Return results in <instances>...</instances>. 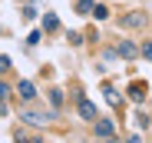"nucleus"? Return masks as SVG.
<instances>
[{"instance_id": "f257e3e1", "label": "nucleus", "mask_w": 152, "mask_h": 143, "mask_svg": "<svg viewBox=\"0 0 152 143\" xmlns=\"http://www.w3.org/2000/svg\"><path fill=\"white\" fill-rule=\"evenodd\" d=\"M20 120L30 123V127H43V123L53 120V113H50V110H20Z\"/></svg>"}, {"instance_id": "f03ea898", "label": "nucleus", "mask_w": 152, "mask_h": 143, "mask_svg": "<svg viewBox=\"0 0 152 143\" xmlns=\"http://www.w3.org/2000/svg\"><path fill=\"white\" fill-rule=\"evenodd\" d=\"M145 23H149V17L142 10H132V13H122L119 17V27H126V30H142Z\"/></svg>"}, {"instance_id": "7ed1b4c3", "label": "nucleus", "mask_w": 152, "mask_h": 143, "mask_svg": "<svg viewBox=\"0 0 152 143\" xmlns=\"http://www.w3.org/2000/svg\"><path fill=\"white\" fill-rule=\"evenodd\" d=\"M17 97H20L23 103H33V100H37V87H33L30 80H20V83H17Z\"/></svg>"}, {"instance_id": "20e7f679", "label": "nucleus", "mask_w": 152, "mask_h": 143, "mask_svg": "<svg viewBox=\"0 0 152 143\" xmlns=\"http://www.w3.org/2000/svg\"><path fill=\"white\" fill-rule=\"evenodd\" d=\"M76 107H80V116H83V120H99V113H96V107L86 100V97H80V100H76Z\"/></svg>"}, {"instance_id": "39448f33", "label": "nucleus", "mask_w": 152, "mask_h": 143, "mask_svg": "<svg viewBox=\"0 0 152 143\" xmlns=\"http://www.w3.org/2000/svg\"><path fill=\"white\" fill-rule=\"evenodd\" d=\"M145 90H149V87H145L142 80H132V83H129V97H132L136 103H142V100H145Z\"/></svg>"}, {"instance_id": "423d86ee", "label": "nucleus", "mask_w": 152, "mask_h": 143, "mask_svg": "<svg viewBox=\"0 0 152 143\" xmlns=\"http://www.w3.org/2000/svg\"><path fill=\"white\" fill-rule=\"evenodd\" d=\"M113 53H116V57H126V60H132V57H136L139 50H136V43H129V40H122V43L116 47Z\"/></svg>"}, {"instance_id": "0eeeda50", "label": "nucleus", "mask_w": 152, "mask_h": 143, "mask_svg": "<svg viewBox=\"0 0 152 143\" xmlns=\"http://www.w3.org/2000/svg\"><path fill=\"white\" fill-rule=\"evenodd\" d=\"M93 123H96V133L99 136H113V123L109 120H93Z\"/></svg>"}, {"instance_id": "6e6552de", "label": "nucleus", "mask_w": 152, "mask_h": 143, "mask_svg": "<svg viewBox=\"0 0 152 143\" xmlns=\"http://www.w3.org/2000/svg\"><path fill=\"white\" fill-rule=\"evenodd\" d=\"M43 30H46V33H53V30H60V20H56L53 13H46V17H43Z\"/></svg>"}, {"instance_id": "1a4fd4ad", "label": "nucleus", "mask_w": 152, "mask_h": 143, "mask_svg": "<svg viewBox=\"0 0 152 143\" xmlns=\"http://www.w3.org/2000/svg\"><path fill=\"white\" fill-rule=\"evenodd\" d=\"M93 4H96V0H76V13L89 17V13H93Z\"/></svg>"}, {"instance_id": "9d476101", "label": "nucleus", "mask_w": 152, "mask_h": 143, "mask_svg": "<svg viewBox=\"0 0 152 143\" xmlns=\"http://www.w3.org/2000/svg\"><path fill=\"white\" fill-rule=\"evenodd\" d=\"M89 17H96V20H106L109 17V7H103V4H93V13Z\"/></svg>"}, {"instance_id": "9b49d317", "label": "nucleus", "mask_w": 152, "mask_h": 143, "mask_svg": "<svg viewBox=\"0 0 152 143\" xmlns=\"http://www.w3.org/2000/svg\"><path fill=\"white\" fill-rule=\"evenodd\" d=\"M50 103L60 110V107H63V90H50Z\"/></svg>"}, {"instance_id": "f8f14e48", "label": "nucleus", "mask_w": 152, "mask_h": 143, "mask_svg": "<svg viewBox=\"0 0 152 143\" xmlns=\"http://www.w3.org/2000/svg\"><path fill=\"white\" fill-rule=\"evenodd\" d=\"M106 100H109V103H113V107H119V93H116V90H113V87H106Z\"/></svg>"}, {"instance_id": "ddd939ff", "label": "nucleus", "mask_w": 152, "mask_h": 143, "mask_svg": "<svg viewBox=\"0 0 152 143\" xmlns=\"http://www.w3.org/2000/svg\"><path fill=\"white\" fill-rule=\"evenodd\" d=\"M83 40H86V37H83V33H76V30H73V33H69V43H73V47H80V43H83Z\"/></svg>"}, {"instance_id": "4468645a", "label": "nucleus", "mask_w": 152, "mask_h": 143, "mask_svg": "<svg viewBox=\"0 0 152 143\" xmlns=\"http://www.w3.org/2000/svg\"><path fill=\"white\" fill-rule=\"evenodd\" d=\"M136 123L145 130V127H149V113H136Z\"/></svg>"}, {"instance_id": "2eb2a0df", "label": "nucleus", "mask_w": 152, "mask_h": 143, "mask_svg": "<svg viewBox=\"0 0 152 143\" xmlns=\"http://www.w3.org/2000/svg\"><path fill=\"white\" fill-rule=\"evenodd\" d=\"M142 57H145V60H152V40H145V43H142Z\"/></svg>"}, {"instance_id": "dca6fc26", "label": "nucleus", "mask_w": 152, "mask_h": 143, "mask_svg": "<svg viewBox=\"0 0 152 143\" xmlns=\"http://www.w3.org/2000/svg\"><path fill=\"white\" fill-rule=\"evenodd\" d=\"M7 70H10V57L0 53V73H7Z\"/></svg>"}, {"instance_id": "f3484780", "label": "nucleus", "mask_w": 152, "mask_h": 143, "mask_svg": "<svg viewBox=\"0 0 152 143\" xmlns=\"http://www.w3.org/2000/svg\"><path fill=\"white\" fill-rule=\"evenodd\" d=\"M17 143H43V140H27L23 133H17Z\"/></svg>"}, {"instance_id": "a211bd4d", "label": "nucleus", "mask_w": 152, "mask_h": 143, "mask_svg": "<svg viewBox=\"0 0 152 143\" xmlns=\"http://www.w3.org/2000/svg\"><path fill=\"white\" fill-rule=\"evenodd\" d=\"M126 143H142V140L139 136H126Z\"/></svg>"}]
</instances>
